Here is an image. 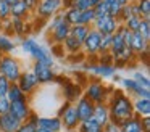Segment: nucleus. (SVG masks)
<instances>
[{"label": "nucleus", "mask_w": 150, "mask_h": 132, "mask_svg": "<svg viewBox=\"0 0 150 132\" xmlns=\"http://www.w3.org/2000/svg\"><path fill=\"white\" fill-rule=\"evenodd\" d=\"M107 106L110 111V121L120 126L123 121L131 119L134 116L132 98L121 90H115L107 100Z\"/></svg>", "instance_id": "1"}, {"label": "nucleus", "mask_w": 150, "mask_h": 132, "mask_svg": "<svg viewBox=\"0 0 150 132\" xmlns=\"http://www.w3.org/2000/svg\"><path fill=\"white\" fill-rule=\"evenodd\" d=\"M21 48L33 58L34 63H42L50 68H53V64H55V60H53L50 50L47 47H44V45H40L34 39H24L21 42Z\"/></svg>", "instance_id": "2"}, {"label": "nucleus", "mask_w": 150, "mask_h": 132, "mask_svg": "<svg viewBox=\"0 0 150 132\" xmlns=\"http://www.w3.org/2000/svg\"><path fill=\"white\" fill-rule=\"evenodd\" d=\"M21 73V63L11 55H0V76L5 77L8 82H16L20 79Z\"/></svg>", "instance_id": "3"}, {"label": "nucleus", "mask_w": 150, "mask_h": 132, "mask_svg": "<svg viewBox=\"0 0 150 132\" xmlns=\"http://www.w3.org/2000/svg\"><path fill=\"white\" fill-rule=\"evenodd\" d=\"M113 90L108 89L105 84H102L100 80H92L86 85L84 93L82 95L86 97L87 100H91L94 105H100V103H107L108 97L111 95Z\"/></svg>", "instance_id": "4"}, {"label": "nucleus", "mask_w": 150, "mask_h": 132, "mask_svg": "<svg viewBox=\"0 0 150 132\" xmlns=\"http://www.w3.org/2000/svg\"><path fill=\"white\" fill-rule=\"evenodd\" d=\"M58 118L60 121H62V126L65 129H68V131H76L79 126V118H78V113H76V108L74 105H71V103H63V106L60 108L58 111Z\"/></svg>", "instance_id": "5"}, {"label": "nucleus", "mask_w": 150, "mask_h": 132, "mask_svg": "<svg viewBox=\"0 0 150 132\" xmlns=\"http://www.w3.org/2000/svg\"><path fill=\"white\" fill-rule=\"evenodd\" d=\"M62 10H63L62 0H39L34 13L40 19H50L53 15H57Z\"/></svg>", "instance_id": "6"}, {"label": "nucleus", "mask_w": 150, "mask_h": 132, "mask_svg": "<svg viewBox=\"0 0 150 132\" xmlns=\"http://www.w3.org/2000/svg\"><path fill=\"white\" fill-rule=\"evenodd\" d=\"M118 26H120V21L111 18L110 15H107V16H98V18H95V21L92 23L91 28L95 29L97 32H100L102 35H113L116 32Z\"/></svg>", "instance_id": "7"}, {"label": "nucleus", "mask_w": 150, "mask_h": 132, "mask_svg": "<svg viewBox=\"0 0 150 132\" xmlns=\"http://www.w3.org/2000/svg\"><path fill=\"white\" fill-rule=\"evenodd\" d=\"M100 39H102V34H100V32H97L95 29L91 28V31L87 32L86 39L82 40V52H84V53L87 55L89 58L98 55V45H100Z\"/></svg>", "instance_id": "8"}, {"label": "nucleus", "mask_w": 150, "mask_h": 132, "mask_svg": "<svg viewBox=\"0 0 150 132\" xmlns=\"http://www.w3.org/2000/svg\"><path fill=\"white\" fill-rule=\"evenodd\" d=\"M16 84L26 97H29L31 93L39 87V80L36 79V76H34L33 71H23L21 76H20V79L16 80Z\"/></svg>", "instance_id": "9"}, {"label": "nucleus", "mask_w": 150, "mask_h": 132, "mask_svg": "<svg viewBox=\"0 0 150 132\" xmlns=\"http://www.w3.org/2000/svg\"><path fill=\"white\" fill-rule=\"evenodd\" d=\"M8 113H10L13 118H16L20 122L28 121L29 114L33 113V109H31V106H29V100H21V102L10 103V111Z\"/></svg>", "instance_id": "10"}, {"label": "nucleus", "mask_w": 150, "mask_h": 132, "mask_svg": "<svg viewBox=\"0 0 150 132\" xmlns=\"http://www.w3.org/2000/svg\"><path fill=\"white\" fill-rule=\"evenodd\" d=\"M94 103L91 100H87L84 95H81L74 103V108H76V113H78V118L79 121H86V119H91L92 118V113H94Z\"/></svg>", "instance_id": "11"}, {"label": "nucleus", "mask_w": 150, "mask_h": 132, "mask_svg": "<svg viewBox=\"0 0 150 132\" xmlns=\"http://www.w3.org/2000/svg\"><path fill=\"white\" fill-rule=\"evenodd\" d=\"M121 84L124 85V89L129 92L131 97H134V98H150V90L149 89H144V87H140L139 84L136 82V80H132V77H124V79L120 80Z\"/></svg>", "instance_id": "12"}, {"label": "nucleus", "mask_w": 150, "mask_h": 132, "mask_svg": "<svg viewBox=\"0 0 150 132\" xmlns=\"http://www.w3.org/2000/svg\"><path fill=\"white\" fill-rule=\"evenodd\" d=\"M33 73H34V76H36V79L39 80V84H49V82H52V80H55L53 68L45 66V64H42V63H34Z\"/></svg>", "instance_id": "13"}, {"label": "nucleus", "mask_w": 150, "mask_h": 132, "mask_svg": "<svg viewBox=\"0 0 150 132\" xmlns=\"http://www.w3.org/2000/svg\"><path fill=\"white\" fill-rule=\"evenodd\" d=\"M69 29H71V26H69L66 21H63L62 24H58L57 28H53L52 31H49L50 42L55 44V45H62L63 42H65V39L69 35Z\"/></svg>", "instance_id": "14"}, {"label": "nucleus", "mask_w": 150, "mask_h": 132, "mask_svg": "<svg viewBox=\"0 0 150 132\" xmlns=\"http://www.w3.org/2000/svg\"><path fill=\"white\" fill-rule=\"evenodd\" d=\"M92 119L100 126L102 129L110 122V111H108L107 103H100V105L94 106V113H92Z\"/></svg>", "instance_id": "15"}, {"label": "nucleus", "mask_w": 150, "mask_h": 132, "mask_svg": "<svg viewBox=\"0 0 150 132\" xmlns=\"http://www.w3.org/2000/svg\"><path fill=\"white\" fill-rule=\"evenodd\" d=\"M129 48H131V52H132L134 55H147V50H149V40H145L139 32H132V39H131Z\"/></svg>", "instance_id": "16"}, {"label": "nucleus", "mask_w": 150, "mask_h": 132, "mask_svg": "<svg viewBox=\"0 0 150 132\" xmlns=\"http://www.w3.org/2000/svg\"><path fill=\"white\" fill-rule=\"evenodd\" d=\"M87 71H91L92 74H95L98 77H103V79H110V77H113L116 74V68L113 64H100V63L91 64L87 68Z\"/></svg>", "instance_id": "17"}, {"label": "nucleus", "mask_w": 150, "mask_h": 132, "mask_svg": "<svg viewBox=\"0 0 150 132\" xmlns=\"http://www.w3.org/2000/svg\"><path fill=\"white\" fill-rule=\"evenodd\" d=\"M37 127L45 129V131H50V132H62L63 126L58 116H53V118H39L37 119Z\"/></svg>", "instance_id": "18"}, {"label": "nucleus", "mask_w": 150, "mask_h": 132, "mask_svg": "<svg viewBox=\"0 0 150 132\" xmlns=\"http://www.w3.org/2000/svg\"><path fill=\"white\" fill-rule=\"evenodd\" d=\"M134 116L137 118H145L150 114V98H134L132 100Z\"/></svg>", "instance_id": "19"}, {"label": "nucleus", "mask_w": 150, "mask_h": 132, "mask_svg": "<svg viewBox=\"0 0 150 132\" xmlns=\"http://www.w3.org/2000/svg\"><path fill=\"white\" fill-rule=\"evenodd\" d=\"M21 122L16 118H13L10 113L0 116V132H16Z\"/></svg>", "instance_id": "20"}, {"label": "nucleus", "mask_w": 150, "mask_h": 132, "mask_svg": "<svg viewBox=\"0 0 150 132\" xmlns=\"http://www.w3.org/2000/svg\"><path fill=\"white\" fill-rule=\"evenodd\" d=\"M136 56V55L131 52L129 47H124L121 48L120 52H116V53H113V66H126L127 63H129L132 58Z\"/></svg>", "instance_id": "21"}, {"label": "nucleus", "mask_w": 150, "mask_h": 132, "mask_svg": "<svg viewBox=\"0 0 150 132\" xmlns=\"http://www.w3.org/2000/svg\"><path fill=\"white\" fill-rule=\"evenodd\" d=\"M63 93H65V100H66V103H71V105H74L76 100H78L79 97L82 95L79 84H73V82L65 84V87H63Z\"/></svg>", "instance_id": "22"}, {"label": "nucleus", "mask_w": 150, "mask_h": 132, "mask_svg": "<svg viewBox=\"0 0 150 132\" xmlns=\"http://www.w3.org/2000/svg\"><path fill=\"white\" fill-rule=\"evenodd\" d=\"M120 132H144L140 126V118L132 116L131 119H126L120 124Z\"/></svg>", "instance_id": "23"}, {"label": "nucleus", "mask_w": 150, "mask_h": 132, "mask_svg": "<svg viewBox=\"0 0 150 132\" xmlns=\"http://www.w3.org/2000/svg\"><path fill=\"white\" fill-rule=\"evenodd\" d=\"M62 47L65 48V52L68 55H76V53H81L82 52V42H79L78 39L68 35V37L65 39V42L62 44Z\"/></svg>", "instance_id": "24"}, {"label": "nucleus", "mask_w": 150, "mask_h": 132, "mask_svg": "<svg viewBox=\"0 0 150 132\" xmlns=\"http://www.w3.org/2000/svg\"><path fill=\"white\" fill-rule=\"evenodd\" d=\"M29 13H31L29 8L26 6V3H24L23 0H18L16 3H13V5L10 6V18H21V19H24Z\"/></svg>", "instance_id": "25"}, {"label": "nucleus", "mask_w": 150, "mask_h": 132, "mask_svg": "<svg viewBox=\"0 0 150 132\" xmlns=\"http://www.w3.org/2000/svg\"><path fill=\"white\" fill-rule=\"evenodd\" d=\"M7 98L10 103L13 102H21V100H28V97L24 95L23 92H21V89L18 87L16 82L10 84V87H8V92H7Z\"/></svg>", "instance_id": "26"}, {"label": "nucleus", "mask_w": 150, "mask_h": 132, "mask_svg": "<svg viewBox=\"0 0 150 132\" xmlns=\"http://www.w3.org/2000/svg\"><path fill=\"white\" fill-rule=\"evenodd\" d=\"M136 15L140 18H150V0H134Z\"/></svg>", "instance_id": "27"}, {"label": "nucleus", "mask_w": 150, "mask_h": 132, "mask_svg": "<svg viewBox=\"0 0 150 132\" xmlns=\"http://www.w3.org/2000/svg\"><path fill=\"white\" fill-rule=\"evenodd\" d=\"M15 48L16 45L8 35L0 34V55H10L11 52H15Z\"/></svg>", "instance_id": "28"}, {"label": "nucleus", "mask_w": 150, "mask_h": 132, "mask_svg": "<svg viewBox=\"0 0 150 132\" xmlns=\"http://www.w3.org/2000/svg\"><path fill=\"white\" fill-rule=\"evenodd\" d=\"M102 131H103V129H102L92 118L79 122V126H78V132H102Z\"/></svg>", "instance_id": "29"}, {"label": "nucleus", "mask_w": 150, "mask_h": 132, "mask_svg": "<svg viewBox=\"0 0 150 132\" xmlns=\"http://www.w3.org/2000/svg\"><path fill=\"white\" fill-rule=\"evenodd\" d=\"M10 28H11V32L21 37V35L26 34V21L21 18H11L10 19Z\"/></svg>", "instance_id": "30"}, {"label": "nucleus", "mask_w": 150, "mask_h": 132, "mask_svg": "<svg viewBox=\"0 0 150 132\" xmlns=\"http://www.w3.org/2000/svg\"><path fill=\"white\" fill-rule=\"evenodd\" d=\"M91 31V28L89 26H82V24H76V26H71V29H69V35L74 39H78L79 42H82L86 39V35H87V32Z\"/></svg>", "instance_id": "31"}, {"label": "nucleus", "mask_w": 150, "mask_h": 132, "mask_svg": "<svg viewBox=\"0 0 150 132\" xmlns=\"http://www.w3.org/2000/svg\"><path fill=\"white\" fill-rule=\"evenodd\" d=\"M63 18L69 26H76L79 24V18H81V11L76 8H69V10H63Z\"/></svg>", "instance_id": "32"}, {"label": "nucleus", "mask_w": 150, "mask_h": 132, "mask_svg": "<svg viewBox=\"0 0 150 132\" xmlns=\"http://www.w3.org/2000/svg\"><path fill=\"white\" fill-rule=\"evenodd\" d=\"M140 21H142V18H140V16L132 15V16H129V18H127L124 23H121V24H123L127 31L137 32V31H139V26H140Z\"/></svg>", "instance_id": "33"}, {"label": "nucleus", "mask_w": 150, "mask_h": 132, "mask_svg": "<svg viewBox=\"0 0 150 132\" xmlns=\"http://www.w3.org/2000/svg\"><path fill=\"white\" fill-rule=\"evenodd\" d=\"M132 15H136V10H134V2L127 3V5H123V6H121V11H120V16H118L120 24H121V23H124L127 18H129V16H132Z\"/></svg>", "instance_id": "34"}, {"label": "nucleus", "mask_w": 150, "mask_h": 132, "mask_svg": "<svg viewBox=\"0 0 150 132\" xmlns=\"http://www.w3.org/2000/svg\"><path fill=\"white\" fill-rule=\"evenodd\" d=\"M95 13H94V8H91V10H86V11H81V18H79V24H82V26H89L91 28L92 26V23L95 21Z\"/></svg>", "instance_id": "35"}, {"label": "nucleus", "mask_w": 150, "mask_h": 132, "mask_svg": "<svg viewBox=\"0 0 150 132\" xmlns=\"http://www.w3.org/2000/svg\"><path fill=\"white\" fill-rule=\"evenodd\" d=\"M132 80H136V82L139 84L140 87H144V89H149V90H150V79H149V76H147V74H142L140 71H136V73H134Z\"/></svg>", "instance_id": "36"}, {"label": "nucleus", "mask_w": 150, "mask_h": 132, "mask_svg": "<svg viewBox=\"0 0 150 132\" xmlns=\"http://www.w3.org/2000/svg\"><path fill=\"white\" fill-rule=\"evenodd\" d=\"M139 32L140 35H142L145 40H150V18H142V21H140V26H139Z\"/></svg>", "instance_id": "37"}, {"label": "nucleus", "mask_w": 150, "mask_h": 132, "mask_svg": "<svg viewBox=\"0 0 150 132\" xmlns=\"http://www.w3.org/2000/svg\"><path fill=\"white\" fill-rule=\"evenodd\" d=\"M110 48H111V35H102L100 45H98V55L110 53Z\"/></svg>", "instance_id": "38"}, {"label": "nucleus", "mask_w": 150, "mask_h": 132, "mask_svg": "<svg viewBox=\"0 0 150 132\" xmlns=\"http://www.w3.org/2000/svg\"><path fill=\"white\" fill-rule=\"evenodd\" d=\"M10 21V5L5 0H0V23Z\"/></svg>", "instance_id": "39"}, {"label": "nucleus", "mask_w": 150, "mask_h": 132, "mask_svg": "<svg viewBox=\"0 0 150 132\" xmlns=\"http://www.w3.org/2000/svg\"><path fill=\"white\" fill-rule=\"evenodd\" d=\"M94 13H95L97 18L98 16H107L108 15V3H105L103 0H100V2L94 6Z\"/></svg>", "instance_id": "40"}, {"label": "nucleus", "mask_w": 150, "mask_h": 132, "mask_svg": "<svg viewBox=\"0 0 150 132\" xmlns=\"http://www.w3.org/2000/svg\"><path fill=\"white\" fill-rule=\"evenodd\" d=\"M74 8L79 11H86V10H91L94 6H92L91 0H74Z\"/></svg>", "instance_id": "41"}, {"label": "nucleus", "mask_w": 150, "mask_h": 132, "mask_svg": "<svg viewBox=\"0 0 150 132\" xmlns=\"http://www.w3.org/2000/svg\"><path fill=\"white\" fill-rule=\"evenodd\" d=\"M37 131V126L33 124V122L29 121H24L20 124V127L16 129V132H36Z\"/></svg>", "instance_id": "42"}, {"label": "nucleus", "mask_w": 150, "mask_h": 132, "mask_svg": "<svg viewBox=\"0 0 150 132\" xmlns=\"http://www.w3.org/2000/svg\"><path fill=\"white\" fill-rule=\"evenodd\" d=\"M10 111V102H8L7 97H0V116L7 114Z\"/></svg>", "instance_id": "43"}, {"label": "nucleus", "mask_w": 150, "mask_h": 132, "mask_svg": "<svg viewBox=\"0 0 150 132\" xmlns=\"http://www.w3.org/2000/svg\"><path fill=\"white\" fill-rule=\"evenodd\" d=\"M11 82H8L5 77L0 76V97H7V92H8V87H10Z\"/></svg>", "instance_id": "44"}, {"label": "nucleus", "mask_w": 150, "mask_h": 132, "mask_svg": "<svg viewBox=\"0 0 150 132\" xmlns=\"http://www.w3.org/2000/svg\"><path fill=\"white\" fill-rule=\"evenodd\" d=\"M103 132H120V126L110 121V122H108V124L103 127Z\"/></svg>", "instance_id": "45"}, {"label": "nucleus", "mask_w": 150, "mask_h": 132, "mask_svg": "<svg viewBox=\"0 0 150 132\" xmlns=\"http://www.w3.org/2000/svg\"><path fill=\"white\" fill-rule=\"evenodd\" d=\"M140 126H142L144 132H150V118L145 116V118H140Z\"/></svg>", "instance_id": "46"}, {"label": "nucleus", "mask_w": 150, "mask_h": 132, "mask_svg": "<svg viewBox=\"0 0 150 132\" xmlns=\"http://www.w3.org/2000/svg\"><path fill=\"white\" fill-rule=\"evenodd\" d=\"M24 3H26V6L29 8V11L33 13L34 10H36V6H37V3H39V0H23Z\"/></svg>", "instance_id": "47"}, {"label": "nucleus", "mask_w": 150, "mask_h": 132, "mask_svg": "<svg viewBox=\"0 0 150 132\" xmlns=\"http://www.w3.org/2000/svg\"><path fill=\"white\" fill-rule=\"evenodd\" d=\"M62 5H63V10L74 8V0H62Z\"/></svg>", "instance_id": "48"}, {"label": "nucleus", "mask_w": 150, "mask_h": 132, "mask_svg": "<svg viewBox=\"0 0 150 132\" xmlns=\"http://www.w3.org/2000/svg\"><path fill=\"white\" fill-rule=\"evenodd\" d=\"M118 2L121 3V5H127V3H131V2H134V0H118Z\"/></svg>", "instance_id": "49"}, {"label": "nucleus", "mask_w": 150, "mask_h": 132, "mask_svg": "<svg viewBox=\"0 0 150 132\" xmlns=\"http://www.w3.org/2000/svg\"><path fill=\"white\" fill-rule=\"evenodd\" d=\"M5 2H7V3H8V5H10V6H11V5H13V3H16V2H18V0H5Z\"/></svg>", "instance_id": "50"}, {"label": "nucleus", "mask_w": 150, "mask_h": 132, "mask_svg": "<svg viewBox=\"0 0 150 132\" xmlns=\"http://www.w3.org/2000/svg\"><path fill=\"white\" fill-rule=\"evenodd\" d=\"M98 2H100V0H91V3H92V6H95V5H97V3Z\"/></svg>", "instance_id": "51"}, {"label": "nucleus", "mask_w": 150, "mask_h": 132, "mask_svg": "<svg viewBox=\"0 0 150 132\" xmlns=\"http://www.w3.org/2000/svg\"><path fill=\"white\" fill-rule=\"evenodd\" d=\"M36 132H50V131H45V129H40V127H37V131Z\"/></svg>", "instance_id": "52"}, {"label": "nucleus", "mask_w": 150, "mask_h": 132, "mask_svg": "<svg viewBox=\"0 0 150 132\" xmlns=\"http://www.w3.org/2000/svg\"><path fill=\"white\" fill-rule=\"evenodd\" d=\"M102 132H103V131H102Z\"/></svg>", "instance_id": "53"}]
</instances>
